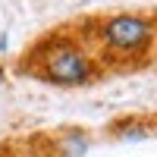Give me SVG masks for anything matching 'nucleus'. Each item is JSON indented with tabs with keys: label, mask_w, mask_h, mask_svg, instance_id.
Masks as SVG:
<instances>
[{
	"label": "nucleus",
	"mask_w": 157,
	"mask_h": 157,
	"mask_svg": "<svg viewBox=\"0 0 157 157\" xmlns=\"http://www.w3.org/2000/svg\"><path fill=\"white\" fill-rule=\"evenodd\" d=\"M0 54H6V32L0 35Z\"/></svg>",
	"instance_id": "5"
},
{
	"label": "nucleus",
	"mask_w": 157,
	"mask_h": 157,
	"mask_svg": "<svg viewBox=\"0 0 157 157\" xmlns=\"http://www.w3.org/2000/svg\"><path fill=\"white\" fill-rule=\"evenodd\" d=\"M13 69H16V75L35 78V82L54 88H88L107 75V69L101 66L98 54L91 50L88 38L75 22L57 25L41 38H35L19 54Z\"/></svg>",
	"instance_id": "1"
},
{
	"label": "nucleus",
	"mask_w": 157,
	"mask_h": 157,
	"mask_svg": "<svg viewBox=\"0 0 157 157\" xmlns=\"http://www.w3.org/2000/svg\"><path fill=\"white\" fill-rule=\"evenodd\" d=\"M104 135L113 141H145L157 138V113H126L104 126Z\"/></svg>",
	"instance_id": "3"
},
{
	"label": "nucleus",
	"mask_w": 157,
	"mask_h": 157,
	"mask_svg": "<svg viewBox=\"0 0 157 157\" xmlns=\"http://www.w3.org/2000/svg\"><path fill=\"white\" fill-rule=\"evenodd\" d=\"M75 25L107 72L145 69L157 60V10H113Z\"/></svg>",
	"instance_id": "2"
},
{
	"label": "nucleus",
	"mask_w": 157,
	"mask_h": 157,
	"mask_svg": "<svg viewBox=\"0 0 157 157\" xmlns=\"http://www.w3.org/2000/svg\"><path fill=\"white\" fill-rule=\"evenodd\" d=\"M0 157H38V151L32 148V141L25 138L22 145L13 141V145H0Z\"/></svg>",
	"instance_id": "4"
}]
</instances>
